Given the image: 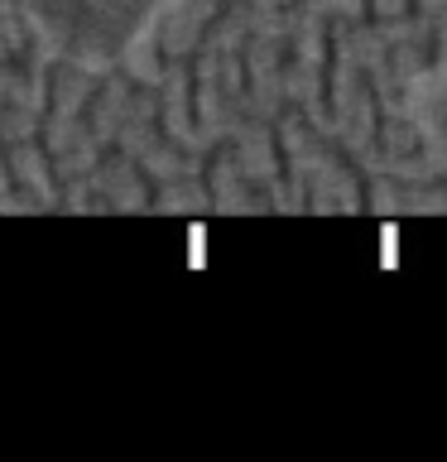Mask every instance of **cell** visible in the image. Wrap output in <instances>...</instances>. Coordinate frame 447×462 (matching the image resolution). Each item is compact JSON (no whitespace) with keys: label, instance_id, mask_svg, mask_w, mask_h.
<instances>
[{"label":"cell","instance_id":"1","mask_svg":"<svg viewBox=\"0 0 447 462\" xmlns=\"http://www.w3.org/2000/svg\"><path fill=\"white\" fill-rule=\"evenodd\" d=\"M49 49L78 68H115L150 39L173 0H10Z\"/></svg>","mask_w":447,"mask_h":462}]
</instances>
